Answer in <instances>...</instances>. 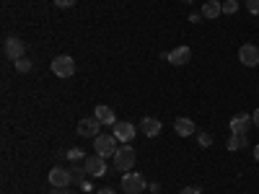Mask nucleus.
Here are the masks:
<instances>
[{"instance_id":"nucleus-16","label":"nucleus","mask_w":259,"mask_h":194,"mask_svg":"<svg viewBox=\"0 0 259 194\" xmlns=\"http://www.w3.org/2000/svg\"><path fill=\"white\" fill-rule=\"evenodd\" d=\"M200 13H202V18H210V21H212V18H221V16H223V6L218 3V0H207Z\"/></svg>"},{"instance_id":"nucleus-30","label":"nucleus","mask_w":259,"mask_h":194,"mask_svg":"<svg viewBox=\"0 0 259 194\" xmlns=\"http://www.w3.org/2000/svg\"><path fill=\"white\" fill-rule=\"evenodd\" d=\"M254 161L259 163V145H254Z\"/></svg>"},{"instance_id":"nucleus-9","label":"nucleus","mask_w":259,"mask_h":194,"mask_svg":"<svg viewBox=\"0 0 259 194\" xmlns=\"http://www.w3.org/2000/svg\"><path fill=\"white\" fill-rule=\"evenodd\" d=\"M251 114H233L231 117V122H228V127H231V135H246L249 129H251Z\"/></svg>"},{"instance_id":"nucleus-2","label":"nucleus","mask_w":259,"mask_h":194,"mask_svg":"<svg viewBox=\"0 0 259 194\" xmlns=\"http://www.w3.org/2000/svg\"><path fill=\"white\" fill-rule=\"evenodd\" d=\"M3 55L8 57V60H21V57H26V44H24V39H18L16 34H11V36H6L3 39Z\"/></svg>"},{"instance_id":"nucleus-31","label":"nucleus","mask_w":259,"mask_h":194,"mask_svg":"<svg viewBox=\"0 0 259 194\" xmlns=\"http://www.w3.org/2000/svg\"><path fill=\"white\" fill-rule=\"evenodd\" d=\"M182 3H187V6H192V3H194V0H182Z\"/></svg>"},{"instance_id":"nucleus-19","label":"nucleus","mask_w":259,"mask_h":194,"mask_svg":"<svg viewBox=\"0 0 259 194\" xmlns=\"http://www.w3.org/2000/svg\"><path fill=\"white\" fill-rule=\"evenodd\" d=\"M223 13L226 16H233V13H239V0H223Z\"/></svg>"},{"instance_id":"nucleus-25","label":"nucleus","mask_w":259,"mask_h":194,"mask_svg":"<svg viewBox=\"0 0 259 194\" xmlns=\"http://www.w3.org/2000/svg\"><path fill=\"white\" fill-rule=\"evenodd\" d=\"M179 194H202V191H200V186H184Z\"/></svg>"},{"instance_id":"nucleus-18","label":"nucleus","mask_w":259,"mask_h":194,"mask_svg":"<svg viewBox=\"0 0 259 194\" xmlns=\"http://www.w3.org/2000/svg\"><path fill=\"white\" fill-rule=\"evenodd\" d=\"M13 65H16L18 73H31V68H34V62H31L29 57H21V60H16Z\"/></svg>"},{"instance_id":"nucleus-27","label":"nucleus","mask_w":259,"mask_h":194,"mask_svg":"<svg viewBox=\"0 0 259 194\" xmlns=\"http://www.w3.org/2000/svg\"><path fill=\"white\" fill-rule=\"evenodd\" d=\"M200 18H202V13H200V11H194V13H189V21H192V24H197Z\"/></svg>"},{"instance_id":"nucleus-20","label":"nucleus","mask_w":259,"mask_h":194,"mask_svg":"<svg viewBox=\"0 0 259 194\" xmlns=\"http://www.w3.org/2000/svg\"><path fill=\"white\" fill-rule=\"evenodd\" d=\"M70 171H73V179H75V181H83L85 176H89V171H85V166H78V163H75Z\"/></svg>"},{"instance_id":"nucleus-29","label":"nucleus","mask_w":259,"mask_h":194,"mask_svg":"<svg viewBox=\"0 0 259 194\" xmlns=\"http://www.w3.org/2000/svg\"><path fill=\"white\" fill-rule=\"evenodd\" d=\"M251 122H254V127H256V129H259V109H256V112H254V114H251Z\"/></svg>"},{"instance_id":"nucleus-8","label":"nucleus","mask_w":259,"mask_h":194,"mask_svg":"<svg viewBox=\"0 0 259 194\" xmlns=\"http://www.w3.org/2000/svg\"><path fill=\"white\" fill-rule=\"evenodd\" d=\"M99 129H101V122L96 119V114L78 119V135H80V137H99V135H101Z\"/></svg>"},{"instance_id":"nucleus-11","label":"nucleus","mask_w":259,"mask_h":194,"mask_svg":"<svg viewBox=\"0 0 259 194\" xmlns=\"http://www.w3.org/2000/svg\"><path fill=\"white\" fill-rule=\"evenodd\" d=\"M171 65H177V68H182V65H187L189 60H192V50L187 47V44H182V47H177V50H171V52H166L163 55Z\"/></svg>"},{"instance_id":"nucleus-26","label":"nucleus","mask_w":259,"mask_h":194,"mask_svg":"<svg viewBox=\"0 0 259 194\" xmlns=\"http://www.w3.org/2000/svg\"><path fill=\"white\" fill-rule=\"evenodd\" d=\"M50 194H73V189L70 186H65V189H57V186H52V191Z\"/></svg>"},{"instance_id":"nucleus-3","label":"nucleus","mask_w":259,"mask_h":194,"mask_svg":"<svg viewBox=\"0 0 259 194\" xmlns=\"http://www.w3.org/2000/svg\"><path fill=\"white\" fill-rule=\"evenodd\" d=\"M50 68H52V73L57 78H73L75 75V60L70 55H57Z\"/></svg>"},{"instance_id":"nucleus-28","label":"nucleus","mask_w":259,"mask_h":194,"mask_svg":"<svg viewBox=\"0 0 259 194\" xmlns=\"http://www.w3.org/2000/svg\"><path fill=\"white\" fill-rule=\"evenodd\" d=\"M96 194H117V191H114V189H112V186H104V189H99V191H96Z\"/></svg>"},{"instance_id":"nucleus-17","label":"nucleus","mask_w":259,"mask_h":194,"mask_svg":"<svg viewBox=\"0 0 259 194\" xmlns=\"http://www.w3.org/2000/svg\"><path fill=\"white\" fill-rule=\"evenodd\" d=\"M244 145H246V135H231L228 142H226L228 150H241Z\"/></svg>"},{"instance_id":"nucleus-23","label":"nucleus","mask_w":259,"mask_h":194,"mask_svg":"<svg viewBox=\"0 0 259 194\" xmlns=\"http://www.w3.org/2000/svg\"><path fill=\"white\" fill-rule=\"evenodd\" d=\"M246 11L251 16H259V0H246Z\"/></svg>"},{"instance_id":"nucleus-22","label":"nucleus","mask_w":259,"mask_h":194,"mask_svg":"<svg viewBox=\"0 0 259 194\" xmlns=\"http://www.w3.org/2000/svg\"><path fill=\"white\" fill-rule=\"evenodd\" d=\"M197 142H200L202 148H210V145H212V135H210V132H197Z\"/></svg>"},{"instance_id":"nucleus-12","label":"nucleus","mask_w":259,"mask_h":194,"mask_svg":"<svg viewBox=\"0 0 259 194\" xmlns=\"http://www.w3.org/2000/svg\"><path fill=\"white\" fill-rule=\"evenodd\" d=\"M83 166H85V171H89V176H94V179H99V176H104V174H106V158H101V156H91V158H85V161H83Z\"/></svg>"},{"instance_id":"nucleus-24","label":"nucleus","mask_w":259,"mask_h":194,"mask_svg":"<svg viewBox=\"0 0 259 194\" xmlns=\"http://www.w3.org/2000/svg\"><path fill=\"white\" fill-rule=\"evenodd\" d=\"M55 6H57V8H73L75 0H55Z\"/></svg>"},{"instance_id":"nucleus-5","label":"nucleus","mask_w":259,"mask_h":194,"mask_svg":"<svg viewBox=\"0 0 259 194\" xmlns=\"http://www.w3.org/2000/svg\"><path fill=\"white\" fill-rule=\"evenodd\" d=\"M119 189L124 194H140L145 189V179L138 174V171H127V174H122V184Z\"/></svg>"},{"instance_id":"nucleus-21","label":"nucleus","mask_w":259,"mask_h":194,"mask_svg":"<svg viewBox=\"0 0 259 194\" xmlns=\"http://www.w3.org/2000/svg\"><path fill=\"white\" fill-rule=\"evenodd\" d=\"M68 158H70V161H75V163H78V161H85L83 148H70V150H68Z\"/></svg>"},{"instance_id":"nucleus-7","label":"nucleus","mask_w":259,"mask_h":194,"mask_svg":"<svg viewBox=\"0 0 259 194\" xmlns=\"http://www.w3.org/2000/svg\"><path fill=\"white\" fill-rule=\"evenodd\" d=\"M112 135L122 142V145H127L130 140H135V135H138V127L133 124V122H117L114 127H112Z\"/></svg>"},{"instance_id":"nucleus-15","label":"nucleus","mask_w":259,"mask_h":194,"mask_svg":"<svg viewBox=\"0 0 259 194\" xmlns=\"http://www.w3.org/2000/svg\"><path fill=\"white\" fill-rule=\"evenodd\" d=\"M94 114H96V119H99L101 124H106V127H114V124H117V117H114V112H112V106L99 104Z\"/></svg>"},{"instance_id":"nucleus-13","label":"nucleus","mask_w":259,"mask_h":194,"mask_svg":"<svg viewBox=\"0 0 259 194\" xmlns=\"http://www.w3.org/2000/svg\"><path fill=\"white\" fill-rule=\"evenodd\" d=\"M161 129H163V124H161V119H156V117H143V119H140V132H143L145 137H158Z\"/></svg>"},{"instance_id":"nucleus-14","label":"nucleus","mask_w":259,"mask_h":194,"mask_svg":"<svg viewBox=\"0 0 259 194\" xmlns=\"http://www.w3.org/2000/svg\"><path fill=\"white\" fill-rule=\"evenodd\" d=\"M174 132L182 135V137H189V135L197 132V127H194V122L189 117H177L174 119Z\"/></svg>"},{"instance_id":"nucleus-6","label":"nucleus","mask_w":259,"mask_h":194,"mask_svg":"<svg viewBox=\"0 0 259 194\" xmlns=\"http://www.w3.org/2000/svg\"><path fill=\"white\" fill-rule=\"evenodd\" d=\"M75 179H73V171L70 168H62V166H55L50 171V184L57 186V189H65V186H70Z\"/></svg>"},{"instance_id":"nucleus-10","label":"nucleus","mask_w":259,"mask_h":194,"mask_svg":"<svg viewBox=\"0 0 259 194\" xmlns=\"http://www.w3.org/2000/svg\"><path fill=\"white\" fill-rule=\"evenodd\" d=\"M239 62L246 65V68H256V65H259V47H254V44H241V47H239Z\"/></svg>"},{"instance_id":"nucleus-1","label":"nucleus","mask_w":259,"mask_h":194,"mask_svg":"<svg viewBox=\"0 0 259 194\" xmlns=\"http://www.w3.org/2000/svg\"><path fill=\"white\" fill-rule=\"evenodd\" d=\"M135 148L133 145H119L117 148V153H114V168L117 171H122V174H127V171H133V166H135Z\"/></svg>"},{"instance_id":"nucleus-4","label":"nucleus","mask_w":259,"mask_h":194,"mask_svg":"<svg viewBox=\"0 0 259 194\" xmlns=\"http://www.w3.org/2000/svg\"><path fill=\"white\" fill-rule=\"evenodd\" d=\"M94 148H96V156H101V158H114V153H117V137L101 132L99 137H94Z\"/></svg>"}]
</instances>
